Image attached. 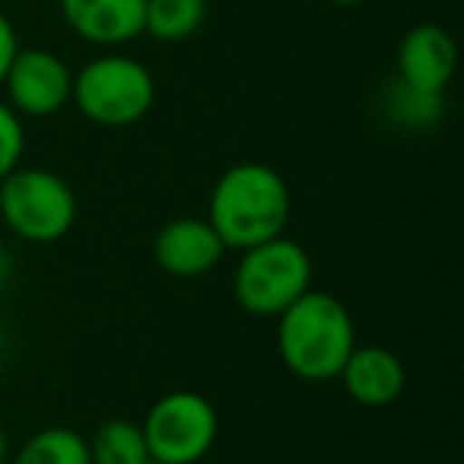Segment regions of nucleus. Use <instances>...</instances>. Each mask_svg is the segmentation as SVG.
Wrapping results in <instances>:
<instances>
[{
  "label": "nucleus",
  "instance_id": "obj_6",
  "mask_svg": "<svg viewBox=\"0 0 464 464\" xmlns=\"http://www.w3.org/2000/svg\"><path fill=\"white\" fill-rule=\"evenodd\" d=\"M150 461L198 464L210 455L219 436V417L200 392H169L147 411L140 423Z\"/></svg>",
  "mask_w": 464,
  "mask_h": 464
},
{
  "label": "nucleus",
  "instance_id": "obj_8",
  "mask_svg": "<svg viewBox=\"0 0 464 464\" xmlns=\"http://www.w3.org/2000/svg\"><path fill=\"white\" fill-rule=\"evenodd\" d=\"M226 246L207 219L179 217L166 223L153 239V258L166 274L194 280L210 274L223 261Z\"/></svg>",
  "mask_w": 464,
  "mask_h": 464
},
{
  "label": "nucleus",
  "instance_id": "obj_11",
  "mask_svg": "<svg viewBox=\"0 0 464 464\" xmlns=\"http://www.w3.org/2000/svg\"><path fill=\"white\" fill-rule=\"evenodd\" d=\"M343 392L362 407H388L404 394L407 369L388 347L379 343H356L353 353L347 356L341 375Z\"/></svg>",
  "mask_w": 464,
  "mask_h": 464
},
{
  "label": "nucleus",
  "instance_id": "obj_18",
  "mask_svg": "<svg viewBox=\"0 0 464 464\" xmlns=\"http://www.w3.org/2000/svg\"><path fill=\"white\" fill-rule=\"evenodd\" d=\"M7 277H10V252L0 246V286H4V280Z\"/></svg>",
  "mask_w": 464,
  "mask_h": 464
},
{
  "label": "nucleus",
  "instance_id": "obj_19",
  "mask_svg": "<svg viewBox=\"0 0 464 464\" xmlns=\"http://www.w3.org/2000/svg\"><path fill=\"white\" fill-rule=\"evenodd\" d=\"M0 464H7V430L0 423Z\"/></svg>",
  "mask_w": 464,
  "mask_h": 464
},
{
  "label": "nucleus",
  "instance_id": "obj_10",
  "mask_svg": "<svg viewBox=\"0 0 464 464\" xmlns=\"http://www.w3.org/2000/svg\"><path fill=\"white\" fill-rule=\"evenodd\" d=\"M147 0H61L73 35L99 48H118L143 35Z\"/></svg>",
  "mask_w": 464,
  "mask_h": 464
},
{
  "label": "nucleus",
  "instance_id": "obj_3",
  "mask_svg": "<svg viewBox=\"0 0 464 464\" xmlns=\"http://www.w3.org/2000/svg\"><path fill=\"white\" fill-rule=\"evenodd\" d=\"M71 102L99 128H130L156 102V80L130 54H99L73 73Z\"/></svg>",
  "mask_w": 464,
  "mask_h": 464
},
{
  "label": "nucleus",
  "instance_id": "obj_12",
  "mask_svg": "<svg viewBox=\"0 0 464 464\" xmlns=\"http://www.w3.org/2000/svg\"><path fill=\"white\" fill-rule=\"evenodd\" d=\"M90 461L92 464H147L150 461V449L147 439H143L140 423L134 420H105L96 426L90 439Z\"/></svg>",
  "mask_w": 464,
  "mask_h": 464
},
{
  "label": "nucleus",
  "instance_id": "obj_9",
  "mask_svg": "<svg viewBox=\"0 0 464 464\" xmlns=\"http://www.w3.org/2000/svg\"><path fill=\"white\" fill-rule=\"evenodd\" d=\"M458 71V45L442 26L420 23L398 45V80L420 92H445Z\"/></svg>",
  "mask_w": 464,
  "mask_h": 464
},
{
  "label": "nucleus",
  "instance_id": "obj_4",
  "mask_svg": "<svg viewBox=\"0 0 464 464\" xmlns=\"http://www.w3.org/2000/svg\"><path fill=\"white\" fill-rule=\"evenodd\" d=\"M239 255L242 258L232 274V293L248 315L277 318L305 290H312L309 252L299 242L286 239V232Z\"/></svg>",
  "mask_w": 464,
  "mask_h": 464
},
{
  "label": "nucleus",
  "instance_id": "obj_15",
  "mask_svg": "<svg viewBox=\"0 0 464 464\" xmlns=\"http://www.w3.org/2000/svg\"><path fill=\"white\" fill-rule=\"evenodd\" d=\"M14 464H92L90 445L77 430L67 426H48L29 436L16 451Z\"/></svg>",
  "mask_w": 464,
  "mask_h": 464
},
{
  "label": "nucleus",
  "instance_id": "obj_5",
  "mask_svg": "<svg viewBox=\"0 0 464 464\" xmlns=\"http://www.w3.org/2000/svg\"><path fill=\"white\" fill-rule=\"evenodd\" d=\"M0 219L16 239L52 246L77 223V194L58 172L16 166L0 179Z\"/></svg>",
  "mask_w": 464,
  "mask_h": 464
},
{
  "label": "nucleus",
  "instance_id": "obj_13",
  "mask_svg": "<svg viewBox=\"0 0 464 464\" xmlns=\"http://www.w3.org/2000/svg\"><path fill=\"white\" fill-rule=\"evenodd\" d=\"M207 0H147L143 33L156 42H185L204 26Z\"/></svg>",
  "mask_w": 464,
  "mask_h": 464
},
{
  "label": "nucleus",
  "instance_id": "obj_21",
  "mask_svg": "<svg viewBox=\"0 0 464 464\" xmlns=\"http://www.w3.org/2000/svg\"><path fill=\"white\" fill-rule=\"evenodd\" d=\"M147 464H160V461H147Z\"/></svg>",
  "mask_w": 464,
  "mask_h": 464
},
{
  "label": "nucleus",
  "instance_id": "obj_14",
  "mask_svg": "<svg viewBox=\"0 0 464 464\" xmlns=\"http://www.w3.org/2000/svg\"><path fill=\"white\" fill-rule=\"evenodd\" d=\"M382 109H385L388 121L398 124V128L426 130L442 121L445 92H420V90H413V86L394 80L385 90V96H382Z\"/></svg>",
  "mask_w": 464,
  "mask_h": 464
},
{
  "label": "nucleus",
  "instance_id": "obj_2",
  "mask_svg": "<svg viewBox=\"0 0 464 464\" xmlns=\"http://www.w3.org/2000/svg\"><path fill=\"white\" fill-rule=\"evenodd\" d=\"M356 347L350 309L324 290H305L277 315V350L296 379L331 382Z\"/></svg>",
  "mask_w": 464,
  "mask_h": 464
},
{
  "label": "nucleus",
  "instance_id": "obj_16",
  "mask_svg": "<svg viewBox=\"0 0 464 464\" xmlns=\"http://www.w3.org/2000/svg\"><path fill=\"white\" fill-rule=\"evenodd\" d=\"M26 153V128L23 118L0 99V179L10 175Z\"/></svg>",
  "mask_w": 464,
  "mask_h": 464
},
{
  "label": "nucleus",
  "instance_id": "obj_7",
  "mask_svg": "<svg viewBox=\"0 0 464 464\" xmlns=\"http://www.w3.org/2000/svg\"><path fill=\"white\" fill-rule=\"evenodd\" d=\"M0 86L7 90V105L20 118H52L71 102L73 73L64 58L48 48H20Z\"/></svg>",
  "mask_w": 464,
  "mask_h": 464
},
{
  "label": "nucleus",
  "instance_id": "obj_1",
  "mask_svg": "<svg viewBox=\"0 0 464 464\" xmlns=\"http://www.w3.org/2000/svg\"><path fill=\"white\" fill-rule=\"evenodd\" d=\"M293 210L290 185L265 162H236L210 191L207 223L217 229L226 252H246L286 232Z\"/></svg>",
  "mask_w": 464,
  "mask_h": 464
},
{
  "label": "nucleus",
  "instance_id": "obj_20",
  "mask_svg": "<svg viewBox=\"0 0 464 464\" xmlns=\"http://www.w3.org/2000/svg\"><path fill=\"white\" fill-rule=\"evenodd\" d=\"M331 4H337V7H356V4H362V0H331Z\"/></svg>",
  "mask_w": 464,
  "mask_h": 464
},
{
  "label": "nucleus",
  "instance_id": "obj_17",
  "mask_svg": "<svg viewBox=\"0 0 464 464\" xmlns=\"http://www.w3.org/2000/svg\"><path fill=\"white\" fill-rule=\"evenodd\" d=\"M16 52H20V35H16L10 16L0 10V83H4V77H7V67Z\"/></svg>",
  "mask_w": 464,
  "mask_h": 464
}]
</instances>
